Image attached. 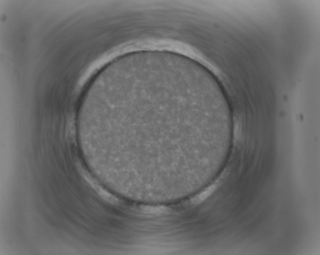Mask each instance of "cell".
Instances as JSON below:
<instances>
[{
    "instance_id": "1",
    "label": "cell",
    "mask_w": 320,
    "mask_h": 255,
    "mask_svg": "<svg viewBox=\"0 0 320 255\" xmlns=\"http://www.w3.org/2000/svg\"><path fill=\"white\" fill-rule=\"evenodd\" d=\"M186 100L148 92L109 102L91 119L90 132L111 148L150 144L168 151L170 148L176 154L173 148L180 153L185 148H196L211 125L197 106Z\"/></svg>"
}]
</instances>
